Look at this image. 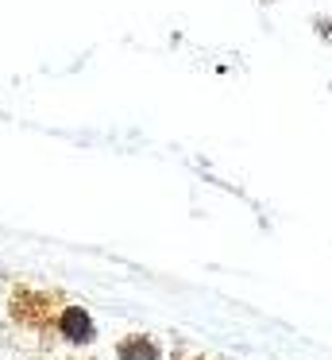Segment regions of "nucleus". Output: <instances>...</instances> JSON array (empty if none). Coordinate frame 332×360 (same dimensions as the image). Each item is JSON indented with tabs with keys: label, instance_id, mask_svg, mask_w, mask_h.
<instances>
[{
	"label": "nucleus",
	"instance_id": "f257e3e1",
	"mask_svg": "<svg viewBox=\"0 0 332 360\" xmlns=\"http://www.w3.org/2000/svg\"><path fill=\"white\" fill-rule=\"evenodd\" d=\"M62 326H66V333L74 337V341L89 337V321H85V314H81V310H69L66 318H62Z\"/></svg>",
	"mask_w": 332,
	"mask_h": 360
}]
</instances>
